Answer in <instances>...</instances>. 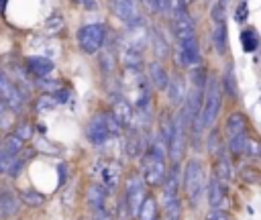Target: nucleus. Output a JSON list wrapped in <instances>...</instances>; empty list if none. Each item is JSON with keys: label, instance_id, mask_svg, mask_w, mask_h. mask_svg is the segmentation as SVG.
<instances>
[{"label": "nucleus", "instance_id": "f257e3e1", "mask_svg": "<svg viewBox=\"0 0 261 220\" xmlns=\"http://www.w3.org/2000/svg\"><path fill=\"white\" fill-rule=\"evenodd\" d=\"M167 145L155 136L149 141L143 157L139 159V175L143 177V181L147 183L149 189H157L163 185L167 173H169V167H167Z\"/></svg>", "mask_w": 261, "mask_h": 220}, {"label": "nucleus", "instance_id": "f03ea898", "mask_svg": "<svg viewBox=\"0 0 261 220\" xmlns=\"http://www.w3.org/2000/svg\"><path fill=\"white\" fill-rule=\"evenodd\" d=\"M124 132H126V128L116 120V116L110 110H102V112L94 114L90 118V122L86 124V139L94 147H102L110 139L122 136Z\"/></svg>", "mask_w": 261, "mask_h": 220}, {"label": "nucleus", "instance_id": "7ed1b4c3", "mask_svg": "<svg viewBox=\"0 0 261 220\" xmlns=\"http://www.w3.org/2000/svg\"><path fill=\"white\" fill-rule=\"evenodd\" d=\"M206 173H204V163L200 159H188L184 169H181V191L190 204V208H198L204 194H206Z\"/></svg>", "mask_w": 261, "mask_h": 220}, {"label": "nucleus", "instance_id": "20e7f679", "mask_svg": "<svg viewBox=\"0 0 261 220\" xmlns=\"http://www.w3.org/2000/svg\"><path fill=\"white\" fill-rule=\"evenodd\" d=\"M251 141L249 134V122L243 112H230L224 120V143L226 151H230L232 157L247 155V145Z\"/></svg>", "mask_w": 261, "mask_h": 220}, {"label": "nucleus", "instance_id": "39448f33", "mask_svg": "<svg viewBox=\"0 0 261 220\" xmlns=\"http://www.w3.org/2000/svg\"><path fill=\"white\" fill-rule=\"evenodd\" d=\"M224 102V94L220 88V79L214 75H208L206 79V90H204V102H202V112H200V128L210 130L216 124V118L220 114Z\"/></svg>", "mask_w": 261, "mask_h": 220}, {"label": "nucleus", "instance_id": "423d86ee", "mask_svg": "<svg viewBox=\"0 0 261 220\" xmlns=\"http://www.w3.org/2000/svg\"><path fill=\"white\" fill-rule=\"evenodd\" d=\"M163 218L161 220H181V177H179V165H171L169 173L163 181Z\"/></svg>", "mask_w": 261, "mask_h": 220}, {"label": "nucleus", "instance_id": "0eeeda50", "mask_svg": "<svg viewBox=\"0 0 261 220\" xmlns=\"http://www.w3.org/2000/svg\"><path fill=\"white\" fill-rule=\"evenodd\" d=\"M106 43V26L102 22H90L80 26L77 31V45L84 53L94 55L98 53Z\"/></svg>", "mask_w": 261, "mask_h": 220}, {"label": "nucleus", "instance_id": "6e6552de", "mask_svg": "<svg viewBox=\"0 0 261 220\" xmlns=\"http://www.w3.org/2000/svg\"><path fill=\"white\" fill-rule=\"evenodd\" d=\"M147 196H149L147 183L143 181V177L139 173H133L126 179V183H124L122 198H124V202H126V206H128V210H130V214H133L135 220H137V214H139V210H141V206H143V202H145Z\"/></svg>", "mask_w": 261, "mask_h": 220}, {"label": "nucleus", "instance_id": "1a4fd4ad", "mask_svg": "<svg viewBox=\"0 0 261 220\" xmlns=\"http://www.w3.org/2000/svg\"><path fill=\"white\" fill-rule=\"evenodd\" d=\"M139 4H141L139 0H110V10L124 24H128V26H141L143 24V16H141Z\"/></svg>", "mask_w": 261, "mask_h": 220}, {"label": "nucleus", "instance_id": "9d476101", "mask_svg": "<svg viewBox=\"0 0 261 220\" xmlns=\"http://www.w3.org/2000/svg\"><path fill=\"white\" fill-rule=\"evenodd\" d=\"M177 61L184 67L198 65V61H200V43H198V37L196 35L177 41Z\"/></svg>", "mask_w": 261, "mask_h": 220}, {"label": "nucleus", "instance_id": "9b49d317", "mask_svg": "<svg viewBox=\"0 0 261 220\" xmlns=\"http://www.w3.org/2000/svg\"><path fill=\"white\" fill-rule=\"evenodd\" d=\"M110 112L116 116V120H118L124 128H133V126H135V106L130 104L128 98L116 94L114 100H112Z\"/></svg>", "mask_w": 261, "mask_h": 220}, {"label": "nucleus", "instance_id": "f8f14e48", "mask_svg": "<svg viewBox=\"0 0 261 220\" xmlns=\"http://www.w3.org/2000/svg\"><path fill=\"white\" fill-rule=\"evenodd\" d=\"M122 183V167L118 161H106L100 169V185L106 191H114Z\"/></svg>", "mask_w": 261, "mask_h": 220}, {"label": "nucleus", "instance_id": "ddd939ff", "mask_svg": "<svg viewBox=\"0 0 261 220\" xmlns=\"http://www.w3.org/2000/svg\"><path fill=\"white\" fill-rule=\"evenodd\" d=\"M228 191V187H224L214 175L208 179V185H206V200H208V206H210V210H224L226 208V194Z\"/></svg>", "mask_w": 261, "mask_h": 220}, {"label": "nucleus", "instance_id": "4468645a", "mask_svg": "<svg viewBox=\"0 0 261 220\" xmlns=\"http://www.w3.org/2000/svg\"><path fill=\"white\" fill-rule=\"evenodd\" d=\"M0 98L4 100L6 108H10L12 112H20L24 106V94L20 92V88H16L8 77L0 84Z\"/></svg>", "mask_w": 261, "mask_h": 220}, {"label": "nucleus", "instance_id": "2eb2a0df", "mask_svg": "<svg viewBox=\"0 0 261 220\" xmlns=\"http://www.w3.org/2000/svg\"><path fill=\"white\" fill-rule=\"evenodd\" d=\"M171 29H173V35H175L177 41L196 35L194 20H192V16H190L186 10H181V12H177L175 16H171Z\"/></svg>", "mask_w": 261, "mask_h": 220}, {"label": "nucleus", "instance_id": "dca6fc26", "mask_svg": "<svg viewBox=\"0 0 261 220\" xmlns=\"http://www.w3.org/2000/svg\"><path fill=\"white\" fill-rule=\"evenodd\" d=\"M147 79L151 81V86L155 90H163L167 92V86H169V75H167V69L161 61H151L149 67H147Z\"/></svg>", "mask_w": 261, "mask_h": 220}, {"label": "nucleus", "instance_id": "f3484780", "mask_svg": "<svg viewBox=\"0 0 261 220\" xmlns=\"http://www.w3.org/2000/svg\"><path fill=\"white\" fill-rule=\"evenodd\" d=\"M106 196H108V191H106L100 183H92V185L88 187V191H86V202H88V206H90V210H92L94 214L106 210Z\"/></svg>", "mask_w": 261, "mask_h": 220}, {"label": "nucleus", "instance_id": "a211bd4d", "mask_svg": "<svg viewBox=\"0 0 261 220\" xmlns=\"http://www.w3.org/2000/svg\"><path fill=\"white\" fill-rule=\"evenodd\" d=\"M212 45L216 49L218 55H224L228 49V31H226V22L224 18L214 20V29H212Z\"/></svg>", "mask_w": 261, "mask_h": 220}, {"label": "nucleus", "instance_id": "6ab92c4d", "mask_svg": "<svg viewBox=\"0 0 261 220\" xmlns=\"http://www.w3.org/2000/svg\"><path fill=\"white\" fill-rule=\"evenodd\" d=\"M212 175H214L224 187L230 185V181H232V163H230L228 155H222V157H216V159H214V171H212Z\"/></svg>", "mask_w": 261, "mask_h": 220}, {"label": "nucleus", "instance_id": "aec40b11", "mask_svg": "<svg viewBox=\"0 0 261 220\" xmlns=\"http://www.w3.org/2000/svg\"><path fill=\"white\" fill-rule=\"evenodd\" d=\"M18 208H20V198H16V194L10 189H2L0 191V218L14 216Z\"/></svg>", "mask_w": 261, "mask_h": 220}, {"label": "nucleus", "instance_id": "412c9836", "mask_svg": "<svg viewBox=\"0 0 261 220\" xmlns=\"http://www.w3.org/2000/svg\"><path fill=\"white\" fill-rule=\"evenodd\" d=\"M27 67H29V71L33 75H37L39 79H43V77H47L53 71V61L47 59V57H43V55H35V57H29L27 59Z\"/></svg>", "mask_w": 261, "mask_h": 220}, {"label": "nucleus", "instance_id": "4be33fe9", "mask_svg": "<svg viewBox=\"0 0 261 220\" xmlns=\"http://www.w3.org/2000/svg\"><path fill=\"white\" fill-rule=\"evenodd\" d=\"M206 149H208L210 155H214V159L226 155V143H224V139H220V134H218L216 128H212L208 132V136H206Z\"/></svg>", "mask_w": 261, "mask_h": 220}, {"label": "nucleus", "instance_id": "5701e85b", "mask_svg": "<svg viewBox=\"0 0 261 220\" xmlns=\"http://www.w3.org/2000/svg\"><path fill=\"white\" fill-rule=\"evenodd\" d=\"M137 220H159V204L153 194H149L137 214Z\"/></svg>", "mask_w": 261, "mask_h": 220}, {"label": "nucleus", "instance_id": "b1692460", "mask_svg": "<svg viewBox=\"0 0 261 220\" xmlns=\"http://www.w3.org/2000/svg\"><path fill=\"white\" fill-rule=\"evenodd\" d=\"M220 88H222V94L228 96L230 100H234L237 94H239V90H237V77H234V71H232L230 65H226V69H224V73H222Z\"/></svg>", "mask_w": 261, "mask_h": 220}, {"label": "nucleus", "instance_id": "393cba45", "mask_svg": "<svg viewBox=\"0 0 261 220\" xmlns=\"http://www.w3.org/2000/svg\"><path fill=\"white\" fill-rule=\"evenodd\" d=\"M167 94H169V98H171V102H173L175 106H177V104H184V102H186V96H188V90H186V86H184V79H179V77L171 79L169 86H167Z\"/></svg>", "mask_w": 261, "mask_h": 220}, {"label": "nucleus", "instance_id": "a878e982", "mask_svg": "<svg viewBox=\"0 0 261 220\" xmlns=\"http://www.w3.org/2000/svg\"><path fill=\"white\" fill-rule=\"evenodd\" d=\"M241 45H243V49H245L247 53L255 51V49L259 47V37H257V33H255L253 29H245V31L241 33Z\"/></svg>", "mask_w": 261, "mask_h": 220}, {"label": "nucleus", "instance_id": "bb28decb", "mask_svg": "<svg viewBox=\"0 0 261 220\" xmlns=\"http://www.w3.org/2000/svg\"><path fill=\"white\" fill-rule=\"evenodd\" d=\"M20 202H22V204H27V206L39 208V206H43V204H45V196H43V194H39V191H35V189H24V191L20 194Z\"/></svg>", "mask_w": 261, "mask_h": 220}, {"label": "nucleus", "instance_id": "cd10ccee", "mask_svg": "<svg viewBox=\"0 0 261 220\" xmlns=\"http://www.w3.org/2000/svg\"><path fill=\"white\" fill-rule=\"evenodd\" d=\"M186 10L184 8V0H161V12L163 14H169V16H175L177 12Z\"/></svg>", "mask_w": 261, "mask_h": 220}, {"label": "nucleus", "instance_id": "c85d7f7f", "mask_svg": "<svg viewBox=\"0 0 261 220\" xmlns=\"http://www.w3.org/2000/svg\"><path fill=\"white\" fill-rule=\"evenodd\" d=\"M57 104H59V102L55 100V96H53V94H43V96H39V100H37V110H39V112L53 110Z\"/></svg>", "mask_w": 261, "mask_h": 220}, {"label": "nucleus", "instance_id": "c756f323", "mask_svg": "<svg viewBox=\"0 0 261 220\" xmlns=\"http://www.w3.org/2000/svg\"><path fill=\"white\" fill-rule=\"evenodd\" d=\"M22 147H24V141H20L14 132H12V134H8V136H6V141H4V149H6V151H10V153H14V155H18V153L22 151Z\"/></svg>", "mask_w": 261, "mask_h": 220}, {"label": "nucleus", "instance_id": "7c9ffc66", "mask_svg": "<svg viewBox=\"0 0 261 220\" xmlns=\"http://www.w3.org/2000/svg\"><path fill=\"white\" fill-rule=\"evenodd\" d=\"M114 220H135L122 196H120V202L116 204V210H114Z\"/></svg>", "mask_w": 261, "mask_h": 220}, {"label": "nucleus", "instance_id": "2f4dec72", "mask_svg": "<svg viewBox=\"0 0 261 220\" xmlns=\"http://www.w3.org/2000/svg\"><path fill=\"white\" fill-rule=\"evenodd\" d=\"M153 39V45H155V55L161 59V57H165L167 55V45H165V41H163V37L157 33V31H153V35H151Z\"/></svg>", "mask_w": 261, "mask_h": 220}, {"label": "nucleus", "instance_id": "473e14b6", "mask_svg": "<svg viewBox=\"0 0 261 220\" xmlns=\"http://www.w3.org/2000/svg\"><path fill=\"white\" fill-rule=\"evenodd\" d=\"M14 134L20 139V141H29L31 136H33V124L31 122H18L16 124V128H14Z\"/></svg>", "mask_w": 261, "mask_h": 220}, {"label": "nucleus", "instance_id": "72a5a7b5", "mask_svg": "<svg viewBox=\"0 0 261 220\" xmlns=\"http://www.w3.org/2000/svg\"><path fill=\"white\" fill-rule=\"evenodd\" d=\"M18 155H14V153H10V151H2L0 153V175L2 173H8V169H10V165L14 163V159H16Z\"/></svg>", "mask_w": 261, "mask_h": 220}, {"label": "nucleus", "instance_id": "f704fd0d", "mask_svg": "<svg viewBox=\"0 0 261 220\" xmlns=\"http://www.w3.org/2000/svg\"><path fill=\"white\" fill-rule=\"evenodd\" d=\"M249 16V6H247V0H241L239 6H237V12H234V20L237 22H245Z\"/></svg>", "mask_w": 261, "mask_h": 220}, {"label": "nucleus", "instance_id": "c9c22d12", "mask_svg": "<svg viewBox=\"0 0 261 220\" xmlns=\"http://www.w3.org/2000/svg\"><path fill=\"white\" fill-rule=\"evenodd\" d=\"M204 220H232L226 210H208Z\"/></svg>", "mask_w": 261, "mask_h": 220}, {"label": "nucleus", "instance_id": "e433bc0d", "mask_svg": "<svg viewBox=\"0 0 261 220\" xmlns=\"http://www.w3.org/2000/svg\"><path fill=\"white\" fill-rule=\"evenodd\" d=\"M149 12H161V0H139Z\"/></svg>", "mask_w": 261, "mask_h": 220}, {"label": "nucleus", "instance_id": "4c0bfd02", "mask_svg": "<svg viewBox=\"0 0 261 220\" xmlns=\"http://www.w3.org/2000/svg\"><path fill=\"white\" fill-rule=\"evenodd\" d=\"M2 112H8V108H6V104H4V100L0 98V114H2Z\"/></svg>", "mask_w": 261, "mask_h": 220}, {"label": "nucleus", "instance_id": "58836bf2", "mask_svg": "<svg viewBox=\"0 0 261 220\" xmlns=\"http://www.w3.org/2000/svg\"><path fill=\"white\" fill-rule=\"evenodd\" d=\"M4 79H6V75H4V71H2V69H0V84H2V81H4Z\"/></svg>", "mask_w": 261, "mask_h": 220}, {"label": "nucleus", "instance_id": "ea45409f", "mask_svg": "<svg viewBox=\"0 0 261 220\" xmlns=\"http://www.w3.org/2000/svg\"><path fill=\"white\" fill-rule=\"evenodd\" d=\"M2 151H4V143L0 141V153H2Z\"/></svg>", "mask_w": 261, "mask_h": 220}]
</instances>
